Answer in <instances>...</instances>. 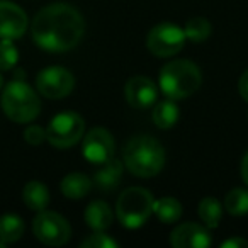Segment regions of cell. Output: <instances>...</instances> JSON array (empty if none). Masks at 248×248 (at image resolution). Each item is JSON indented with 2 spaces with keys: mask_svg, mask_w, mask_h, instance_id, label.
<instances>
[{
  "mask_svg": "<svg viewBox=\"0 0 248 248\" xmlns=\"http://www.w3.org/2000/svg\"><path fill=\"white\" fill-rule=\"evenodd\" d=\"M221 213H223V206L214 197H204L199 202V217L204 223V226L209 228V230L219 226Z\"/></svg>",
  "mask_w": 248,
  "mask_h": 248,
  "instance_id": "cell-21",
  "label": "cell"
},
{
  "mask_svg": "<svg viewBox=\"0 0 248 248\" xmlns=\"http://www.w3.org/2000/svg\"><path fill=\"white\" fill-rule=\"evenodd\" d=\"M238 90H240L241 97L248 102V70H245L243 75H241L240 83H238Z\"/></svg>",
  "mask_w": 248,
  "mask_h": 248,
  "instance_id": "cell-28",
  "label": "cell"
},
{
  "mask_svg": "<svg viewBox=\"0 0 248 248\" xmlns=\"http://www.w3.org/2000/svg\"><path fill=\"white\" fill-rule=\"evenodd\" d=\"M36 87L46 99H63L75 87V77L63 66H48L36 77Z\"/></svg>",
  "mask_w": 248,
  "mask_h": 248,
  "instance_id": "cell-9",
  "label": "cell"
},
{
  "mask_svg": "<svg viewBox=\"0 0 248 248\" xmlns=\"http://www.w3.org/2000/svg\"><path fill=\"white\" fill-rule=\"evenodd\" d=\"M60 189H62L63 196L68 197V199H82V197H85L87 194L90 192V189H92V180L87 175L78 173V172L68 173V175L62 180Z\"/></svg>",
  "mask_w": 248,
  "mask_h": 248,
  "instance_id": "cell-16",
  "label": "cell"
},
{
  "mask_svg": "<svg viewBox=\"0 0 248 248\" xmlns=\"http://www.w3.org/2000/svg\"><path fill=\"white\" fill-rule=\"evenodd\" d=\"M123 172H124V163L112 156L107 162L100 163V169L93 175V182L104 192H112L121 184Z\"/></svg>",
  "mask_w": 248,
  "mask_h": 248,
  "instance_id": "cell-14",
  "label": "cell"
},
{
  "mask_svg": "<svg viewBox=\"0 0 248 248\" xmlns=\"http://www.w3.org/2000/svg\"><path fill=\"white\" fill-rule=\"evenodd\" d=\"M82 248H117L119 243H117L114 238H110L109 234H106L104 231H93L89 238L80 243Z\"/></svg>",
  "mask_w": 248,
  "mask_h": 248,
  "instance_id": "cell-25",
  "label": "cell"
},
{
  "mask_svg": "<svg viewBox=\"0 0 248 248\" xmlns=\"http://www.w3.org/2000/svg\"><path fill=\"white\" fill-rule=\"evenodd\" d=\"M221 248H248V241L243 238H228L221 243Z\"/></svg>",
  "mask_w": 248,
  "mask_h": 248,
  "instance_id": "cell-27",
  "label": "cell"
},
{
  "mask_svg": "<svg viewBox=\"0 0 248 248\" xmlns=\"http://www.w3.org/2000/svg\"><path fill=\"white\" fill-rule=\"evenodd\" d=\"M22 199H24L26 206L32 211H43L48 207L49 204V192L48 187L45 184L38 182V180H31L26 184L24 190H22Z\"/></svg>",
  "mask_w": 248,
  "mask_h": 248,
  "instance_id": "cell-17",
  "label": "cell"
},
{
  "mask_svg": "<svg viewBox=\"0 0 248 248\" xmlns=\"http://www.w3.org/2000/svg\"><path fill=\"white\" fill-rule=\"evenodd\" d=\"M123 163L133 175L150 179L162 172L165 150L158 140L150 135L133 136L123 148Z\"/></svg>",
  "mask_w": 248,
  "mask_h": 248,
  "instance_id": "cell-2",
  "label": "cell"
},
{
  "mask_svg": "<svg viewBox=\"0 0 248 248\" xmlns=\"http://www.w3.org/2000/svg\"><path fill=\"white\" fill-rule=\"evenodd\" d=\"M170 243L175 248H207L213 240L209 228L197 223H182L170 233Z\"/></svg>",
  "mask_w": 248,
  "mask_h": 248,
  "instance_id": "cell-12",
  "label": "cell"
},
{
  "mask_svg": "<svg viewBox=\"0 0 248 248\" xmlns=\"http://www.w3.org/2000/svg\"><path fill=\"white\" fill-rule=\"evenodd\" d=\"M241 177H243L245 184L248 186V152L245 153L243 160H241Z\"/></svg>",
  "mask_w": 248,
  "mask_h": 248,
  "instance_id": "cell-29",
  "label": "cell"
},
{
  "mask_svg": "<svg viewBox=\"0 0 248 248\" xmlns=\"http://www.w3.org/2000/svg\"><path fill=\"white\" fill-rule=\"evenodd\" d=\"M4 87V78H2V75H0V89Z\"/></svg>",
  "mask_w": 248,
  "mask_h": 248,
  "instance_id": "cell-30",
  "label": "cell"
},
{
  "mask_svg": "<svg viewBox=\"0 0 248 248\" xmlns=\"http://www.w3.org/2000/svg\"><path fill=\"white\" fill-rule=\"evenodd\" d=\"M186 45V32L172 22H162L150 31L146 46L158 58H170L182 51Z\"/></svg>",
  "mask_w": 248,
  "mask_h": 248,
  "instance_id": "cell-8",
  "label": "cell"
},
{
  "mask_svg": "<svg viewBox=\"0 0 248 248\" xmlns=\"http://www.w3.org/2000/svg\"><path fill=\"white\" fill-rule=\"evenodd\" d=\"M19 62V51L16 48V45L12 43V39L2 38L0 41V70L7 72L12 70Z\"/></svg>",
  "mask_w": 248,
  "mask_h": 248,
  "instance_id": "cell-24",
  "label": "cell"
},
{
  "mask_svg": "<svg viewBox=\"0 0 248 248\" xmlns=\"http://www.w3.org/2000/svg\"><path fill=\"white\" fill-rule=\"evenodd\" d=\"M28 29V16L11 0H0V38L19 39Z\"/></svg>",
  "mask_w": 248,
  "mask_h": 248,
  "instance_id": "cell-11",
  "label": "cell"
},
{
  "mask_svg": "<svg viewBox=\"0 0 248 248\" xmlns=\"http://www.w3.org/2000/svg\"><path fill=\"white\" fill-rule=\"evenodd\" d=\"M211 22L204 17H192L187 21L184 32L186 39H190L192 43H202L211 36Z\"/></svg>",
  "mask_w": 248,
  "mask_h": 248,
  "instance_id": "cell-23",
  "label": "cell"
},
{
  "mask_svg": "<svg viewBox=\"0 0 248 248\" xmlns=\"http://www.w3.org/2000/svg\"><path fill=\"white\" fill-rule=\"evenodd\" d=\"M114 213L110 206L104 201H93L85 209V223L93 231H104L112 224Z\"/></svg>",
  "mask_w": 248,
  "mask_h": 248,
  "instance_id": "cell-15",
  "label": "cell"
},
{
  "mask_svg": "<svg viewBox=\"0 0 248 248\" xmlns=\"http://www.w3.org/2000/svg\"><path fill=\"white\" fill-rule=\"evenodd\" d=\"M85 123L73 110L60 112L49 121L46 128V140L56 148H70L83 138Z\"/></svg>",
  "mask_w": 248,
  "mask_h": 248,
  "instance_id": "cell-6",
  "label": "cell"
},
{
  "mask_svg": "<svg viewBox=\"0 0 248 248\" xmlns=\"http://www.w3.org/2000/svg\"><path fill=\"white\" fill-rule=\"evenodd\" d=\"M153 196L148 189L129 187L119 194L116 202V214L124 228L136 230L150 219L153 213Z\"/></svg>",
  "mask_w": 248,
  "mask_h": 248,
  "instance_id": "cell-5",
  "label": "cell"
},
{
  "mask_svg": "<svg viewBox=\"0 0 248 248\" xmlns=\"http://www.w3.org/2000/svg\"><path fill=\"white\" fill-rule=\"evenodd\" d=\"M85 32V21L75 7L53 4L36 14L31 26L34 43L45 51L63 53L73 49Z\"/></svg>",
  "mask_w": 248,
  "mask_h": 248,
  "instance_id": "cell-1",
  "label": "cell"
},
{
  "mask_svg": "<svg viewBox=\"0 0 248 248\" xmlns=\"http://www.w3.org/2000/svg\"><path fill=\"white\" fill-rule=\"evenodd\" d=\"M114 150H116V143H114L112 135L107 129L92 128L83 136L82 153L87 162L100 165V163L112 158Z\"/></svg>",
  "mask_w": 248,
  "mask_h": 248,
  "instance_id": "cell-10",
  "label": "cell"
},
{
  "mask_svg": "<svg viewBox=\"0 0 248 248\" xmlns=\"http://www.w3.org/2000/svg\"><path fill=\"white\" fill-rule=\"evenodd\" d=\"M2 109L14 123H31L39 116L41 100L24 80L16 78L2 92Z\"/></svg>",
  "mask_w": 248,
  "mask_h": 248,
  "instance_id": "cell-4",
  "label": "cell"
},
{
  "mask_svg": "<svg viewBox=\"0 0 248 248\" xmlns=\"http://www.w3.org/2000/svg\"><path fill=\"white\" fill-rule=\"evenodd\" d=\"M24 234V221L16 214H5L0 217V241L4 245L16 243Z\"/></svg>",
  "mask_w": 248,
  "mask_h": 248,
  "instance_id": "cell-20",
  "label": "cell"
},
{
  "mask_svg": "<svg viewBox=\"0 0 248 248\" xmlns=\"http://www.w3.org/2000/svg\"><path fill=\"white\" fill-rule=\"evenodd\" d=\"M224 209L233 216H243L248 213V190L233 189L224 197Z\"/></svg>",
  "mask_w": 248,
  "mask_h": 248,
  "instance_id": "cell-22",
  "label": "cell"
},
{
  "mask_svg": "<svg viewBox=\"0 0 248 248\" xmlns=\"http://www.w3.org/2000/svg\"><path fill=\"white\" fill-rule=\"evenodd\" d=\"M24 140H26V143H29V145H32V146L41 145L46 140V129H43L41 126H36V124L28 126L24 131Z\"/></svg>",
  "mask_w": 248,
  "mask_h": 248,
  "instance_id": "cell-26",
  "label": "cell"
},
{
  "mask_svg": "<svg viewBox=\"0 0 248 248\" xmlns=\"http://www.w3.org/2000/svg\"><path fill=\"white\" fill-rule=\"evenodd\" d=\"M4 247H5V245H4V243H2V241H0V248H4Z\"/></svg>",
  "mask_w": 248,
  "mask_h": 248,
  "instance_id": "cell-31",
  "label": "cell"
},
{
  "mask_svg": "<svg viewBox=\"0 0 248 248\" xmlns=\"http://www.w3.org/2000/svg\"><path fill=\"white\" fill-rule=\"evenodd\" d=\"M177 121H179V107H177L175 100L165 99L156 104L155 109H153V123L160 129L173 128Z\"/></svg>",
  "mask_w": 248,
  "mask_h": 248,
  "instance_id": "cell-18",
  "label": "cell"
},
{
  "mask_svg": "<svg viewBox=\"0 0 248 248\" xmlns=\"http://www.w3.org/2000/svg\"><path fill=\"white\" fill-rule=\"evenodd\" d=\"M124 97L129 106H133L135 109H148L156 102L158 90L148 77L138 75L128 80L124 87Z\"/></svg>",
  "mask_w": 248,
  "mask_h": 248,
  "instance_id": "cell-13",
  "label": "cell"
},
{
  "mask_svg": "<svg viewBox=\"0 0 248 248\" xmlns=\"http://www.w3.org/2000/svg\"><path fill=\"white\" fill-rule=\"evenodd\" d=\"M153 213L162 223H175L182 216V204L175 197H162V199L153 201Z\"/></svg>",
  "mask_w": 248,
  "mask_h": 248,
  "instance_id": "cell-19",
  "label": "cell"
},
{
  "mask_svg": "<svg viewBox=\"0 0 248 248\" xmlns=\"http://www.w3.org/2000/svg\"><path fill=\"white\" fill-rule=\"evenodd\" d=\"M32 231L41 243L49 247H62L70 240V234H72V228L62 214L46 209L39 211L38 216L34 217Z\"/></svg>",
  "mask_w": 248,
  "mask_h": 248,
  "instance_id": "cell-7",
  "label": "cell"
},
{
  "mask_svg": "<svg viewBox=\"0 0 248 248\" xmlns=\"http://www.w3.org/2000/svg\"><path fill=\"white\" fill-rule=\"evenodd\" d=\"M158 82L167 99L180 100L199 90L202 75L196 63L189 60H172L162 68Z\"/></svg>",
  "mask_w": 248,
  "mask_h": 248,
  "instance_id": "cell-3",
  "label": "cell"
}]
</instances>
